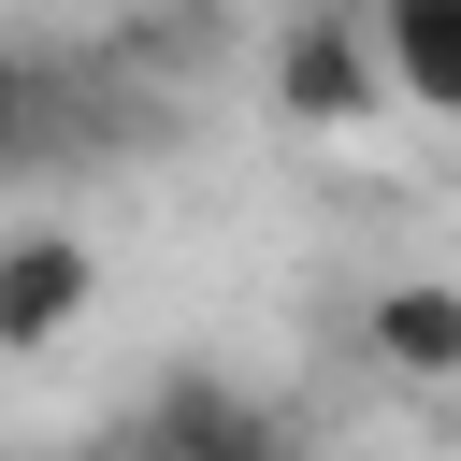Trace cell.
Wrapping results in <instances>:
<instances>
[{
    "mask_svg": "<svg viewBox=\"0 0 461 461\" xmlns=\"http://www.w3.org/2000/svg\"><path fill=\"white\" fill-rule=\"evenodd\" d=\"M259 101H274V130H303V144L375 130V115H389V72H375L360 0H288V14H274V58H259Z\"/></svg>",
    "mask_w": 461,
    "mask_h": 461,
    "instance_id": "1",
    "label": "cell"
},
{
    "mask_svg": "<svg viewBox=\"0 0 461 461\" xmlns=\"http://www.w3.org/2000/svg\"><path fill=\"white\" fill-rule=\"evenodd\" d=\"M115 461H303V447H288V418H274L245 375L173 360V375L130 403V447H115Z\"/></svg>",
    "mask_w": 461,
    "mask_h": 461,
    "instance_id": "2",
    "label": "cell"
},
{
    "mask_svg": "<svg viewBox=\"0 0 461 461\" xmlns=\"http://www.w3.org/2000/svg\"><path fill=\"white\" fill-rule=\"evenodd\" d=\"M86 303H101V245L86 230H0V360L72 346Z\"/></svg>",
    "mask_w": 461,
    "mask_h": 461,
    "instance_id": "3",
    "label": "cell"
},
{
    "mask_svg": "<svg viewBox=\"0 0 461 461\" xmlns=\"http://www.w3.org/2000/svg\"><path fill=\"white\" fill-rule=\"evenodd\" d=\"M346 331L389 389H461V274H389V288H360Z\"/></svg>",
    "mask_w": 461,
    "mask_h": 461,
    "instance_id": "4",
    "label": "cell"
},
{
    "mask_svg": "<svg viewBox=\"0 0 461 461\" xmlns=\"http://www.w3.org/2000/svg\"><path fill=\"white\" fill-rule=\"evenodd\" d=\"M86 115H101V86H86L72 58H43L29 29H0V173H29V158H58V144H86Z\"/></svg>",
    "mask_w": 461,
    "mask_h": 461,
    "instance_id": "5",
    "label": "cell"
},
{
    "mask_svg": "<svg viewBox=\"0 0 461 461\" xmlns=\"http://www.w3.org/2000/svg\"><path fill=\"white\" fill-rule=\"evenodd\" d=\"M360 29H375V72H389V101L461 130V0H360Z\"/></svg>",
    "mask_w": 461,
    "mask_h": 461,
    "instance_id": "6",
    "label": "cell"
},
{
    "mask_svg": "<svg viewBox=\"0 0 461 461\" xmlns=\"http://www.w3.org/2000/svg\"><path fill=\"white\" fill-rule=\"evenodd\" d=\"M447 403H461V389H447Z\"/></svg>",
    "mask_w": 461,
    "mask_h": 461,
    "instance_id": "7",
    "label": "cell"
}]
</instances>
